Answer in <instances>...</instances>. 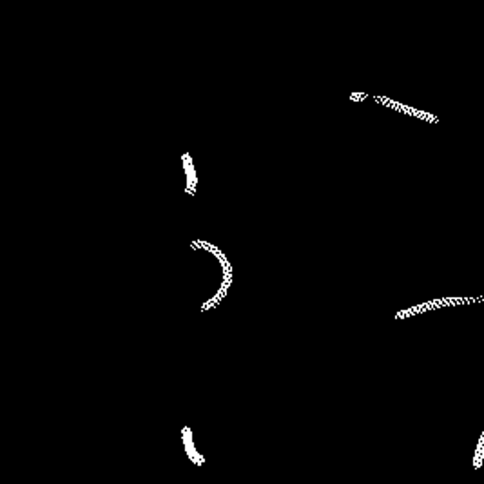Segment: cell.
I'll use <instances>...</instances> for the list:
<instances>
[{"label":"cell","mask_w":484,"mask_h":484,"mask_svg":"<svg viewBox=\"0 0 484 484\" xmlns=\"http://www.w3.org/2000/svg\"><path fill=\"white\" fill-rule=\"evenodd\" d=\"M182 439H183V448H185V453H187L189 460H191L192 464H196V466L205 464V457H203L202 453L196 450V446H194V439H192V430L189 426L182 428Z\"/></svg>","instance_id":"1"},{"label":"cell","mask_w":484,"mask_h":484,"mask_svg":"<svg viewBox=\"0 0 484 484\" xmlns=\"http://www.w3.org/2000/svg\"><path fill=\"white\" fill-rule=\"evenodd\" d=\"M482 460H484V431H482V435H480V439H479V444H477V448H475V455H473V468H475V470H479L480 466H482Z\"/></svg>","instance_id":"2"}]
</instances>
